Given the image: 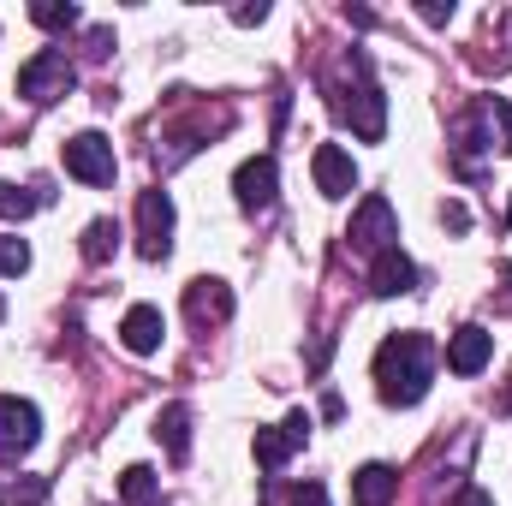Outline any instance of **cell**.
<instances>
[{
  "label": "cell",
  "mask_w": 512,
  "mask_h": 506,
  "mask_svg": "<svg viewBox=\"0 0 512 506\" xmlns=\"http://www.w3.org/2000/svg\"><path fill=\"white\" fill-rule=\"evenodd\" d=\"M268 18V0H256V6H233V24H262Z\"/></svg>",
  "instance_id": "cell-27"
},
{
  "label": "cell",
  "mask_w": 512,
  "mask_h": 506,
  "mask_svg": "<svg viewBox=\"0 0 512 506\" xmlns=\"http://www.w3.org/2000/svg\"><path fill=\"white\" fill-rule=\"evenodd\" d=\"M435 381V340L405 328V334H387L382 352H376V393L387 405H417Z\"/></svg>",
  "instance_id": "cell-1"
},
{
  "label": "cell",
  "mask_w": 512,
  "mask_h": 506,
  "mask_svg": "<svg viewBox=\"0 0 512 506\" xmlns=\"http://www.w3.org/2000/svg\"><path fill=\"white\" fill-rule=\"evenodd\" d=\"M36 441H42V411L18 393H0V459L18 465Z\"/></svg>",
  "instance_id": "cell-7"
},
{
  "label": "cell",
  "mask_w": 512,
  "mask_h": 506,
  "mask_svg": "<svg viewBox=\"0 0 512 506\" xmlns=\"http://www.w3.org/2000/svg\"><path fill=\"white\" fill-rule=\"evenodd\" d=\"M292 447H298V441H292V429H286V423L256 429V441H251V453H256V465H262V471H280V465L292 459Z\"/></svg>",
  "instance_id": "cell-17"
},
{
  "label": "cell",
  "mask_w": 512,
  "mask_h": 506,
  "mask_svg": "<svg viewBox=\"0 0 512 506\" xmlns=\"http://www.w3.org/2000/svg\"><path fill=\"white\" fill-rule=\"evenodd\" d=\"M489 358H495V334H489V328L465 322L459 334H447V370H453V376H483Z\"/></svg>",
  "instance_id": "cell-10"
},
{
  "label": "cell",
  "mask_w": 512,
  "mask_h": 506,
  "mask_svg": "<svg viewBox=\"0 0 512 506\" xmlns=\"http://www.w3.org/2000/svg\"><path fill=\"white\" fill-rule=\"evenodd\" d=\"M24 268H30V245H24V239H6V233H0V274H6V280H18Z\"/></svg>",
  "instance_id": "cell-22"
},
{
  "label": "cell",
  "mask_w": 512,
  "mask_h": 506,
  "mask_svg": "<svg viewBox=\"0 0 512 506\" xmlns=\"http://www.w3.org/2000/svg\"><path fill=\"white\" fill-rule=\"evenodd\" d=\"M42 203H48V191H42V185H36V191H18V185H6V179H0V221H30Z\"/></svg>",
  "instance_id": "cell-18"
},
{
  "label": "cell",
  "mask_w": 512,
  "mask_h": 506,
  "mask_svg": "<svg viewBox=\"0 0 512 506\" xmlns=\"http://www.w3.org/2000/svg\"><path fill=\"white\" fill-rule=\"evenodd\" d=\"M185 316H191L197 328L227 322V316H233V286H227V280H215V274H197V280L185 286Z\"/></svg>",
  "instance_id": "cell-9"
},
{
  "label": "cell",
  "mask_w": 512,
  "mask_h": 506,
  "mask_svg": "<svg viewBox=\"0 0 512 506\" xmlns=\"http://www.w3.org/2000/svg\"><path fill=\"white\" fill-rule=\"evenodd\" d=\"M346 72L352 78H328V102H334L340 126H352V137H364V143H382L387 102L376 72H370V54H346Z\"/></svg>",
  "instance_id": "cell-2"
},
{
  "label": "cell",
  "mask_w": 512,
  "mask_h": 506,
  "mask_svg": "<svg viewBox=\"0 0 512 506\" xmlns=\"http://www.w3.org/2000/svg\"><path fill=\"white\" fill-rule=\"evenodd\" d=\"M453 506H495V495H489V489H459Z\"/></svg>",
  "instance_id": "cell-28"
},
{
  "label": "cell",
  "mask_w": 512,
  "mask_h": 506,
  "mask_svg": "<svg viewBox=\"0 0 512 506\" xmlns=\"http://www.w3.org/2000/svg\"><path fill=\"white\" fill-rule=\"evenodd\" d=\"M78 251H84V262H108V256L120 251V227H114V221H90Z\"/></svg>",
  "instance_id": "cell-19"
},
{
  "label": "cell",
  "mask_w": 512,
  "mask_h": 506,
  "mask_svg": "<svg viewBox=\"0 0 512 506\" xmlns=\"http://www.w3.org/2000/svg\"><path fill=\"white\" fill-rule=\"evenodd\" d=\"M507 227H512V203H507Z\"/></svg>",
  "instance_id": "cell-31"
},
{
  "label": "cell",
  "mask_w": 512,
  "mask_h": 506,
  "mask_svg": "<svg viewBox=\"0 0 512 506\" xmlns=\"http://www.w3.org/2000/svg\"><path fill=\"white\" fill-rule=\"evenodd\" d=\"M423 24H453V0H423Z\"/></svg>",
  "instance_id": "cell-24"
},
{
  "label": "cell",
  "mask_w": 512,
  "mask_h": 506,
  "mask_svg": "<svg viewBox=\"0 0 512 506\" xmlns=\"http://www.w3.org/2000/svg\"><path fill=\"white\" fill-rule=\"evenodd\" d=\"M292 506H328V489L322 483H298L292 489Z\"/></svg>",
  "instance_id": "cell-25"
},
{
  "label": "cell",
  "mask_w": 512,
  "mask_h": 506,
  "mask_svg": "<svg viewBox=\"0 0 512 506\" xmlns=\"http://www.w3.org/2000/svg\"><path fill=\"white\" fill-rule=\"evenodd\" d=\"M274 191H280V161H274V155H251V161H239V173H233V197H239L245 209H268Z\"/></svg>",
  "instance_id": "cell-11"
},
{
  "label": "cell",
  "mask_w": 512,
  "mask_h": 506,
  "mask_svg": "<svg viewBox=\"0 0 512 506\" xmlns=\"http://www.w3.org/2000/svg\"><path fill=\"white\" fill-rule=\"evenodd\" d=\"M120 495H126L131 506H155V471H149V465H131L126 477H120Z\"/></svg>",
  "instance_id": "cell-21"
},
{
  "label": "cell",
  "mask_w": 512,
  "mask_h": 506,
  "mask_svg": "<svg viewBox=\"0 0 512 506\" xmlns=\"http://www.w3.org/2000/svg\"><path fill=\"white\" fill-rule=\"evenodd\" d=\"M370 292H376V298H405V292H417V262L399 251V245L382 251L370 262Z\"/></svg>",
  "instance_id": "cell-13"
},
{
  "label": "cell",
  "mask_w": 512,
  "mask_h": 506,
  "mask_svg": "<svg viewBox=\"0 0 512 506\" xmlns=\"http://www.w3.org/2000/svg\"><path fill=\"white\" fill-rule=\"evenodd\" d=\"M310 173H316V191H322V197H352V191H358V161H352L340 143H322V149L310 155Z\"/></svg>",
  "instance_id": "cell-12"
},
{
  "label": "cell",
  "mask_w": 512,
  "mask_h": 506,
  "mask_svg": "<svg viewBox=\"0 0 512 506\" xmlns=\"http://www.w3.org/2000/svg\"><path fill=\"white\" fill-rule=\"evenodd\" d=\"M137 251L149 256V262H161V256L173 251V197L161 185H149L137 197Z\"/></svg>",
  "instance_id": "cell-8"
},
{
  "label": "cell",
  "mask_w": 512,
  "mask_h": 506,
  "mask_svg": "<svg viewBox=\"0 0 512 506\" xmlns=\"http://www.w3.org/2000/svg\"><path fill=\"white\" fill-rule=\"evenodd\" d=\"M346 239H352V251H370V256L393 251V239H399V215H393V203H387L382 191H370V197L358 203Z\"/></svg>",
  "instance_id": "cell-5"
},
{
  "label": "cell",
  "mask_w": 512,
  "mask_h": 506,
  "mask_svg": "<svg viewBox=\"0 0 512 506\" xmlns=\"http://www.w3.org/2000/svg\"><path fill=\"white\" fill-rule=\"evenodd\" d=\"M161 334H167V322H161L155 304H131L126 322H120V340H126V352H137V358L161 352Z\"/></svg>",
  "instance_id": "cell-14"
},
{
  "label": "cell",
  "mask_w": 512,
  "mask_h": 506,
  "mask_svg": "<svg viewBox=\"0 0 512 506\" xmlns=\"http://www.w3.org/2000/svg\"><path fill=\"white\" fill-rule=\"evenodd\" d=\"M66 173L72 179H84V185H114V173H120V161H114V143L102 137V131H78V137H66Z\"/></svg>",
  "instance_id": "cell-6"
},
{
  "label": "cell",
  "mask_w": 512,
  "mask_h": 506,
  "mask_svg": "<svg viewBox=\"0 0 512 506\" xmlns=\"http://www.w3.org/2000/svg\"><path fill=\"white\" fill-rule=\"evenodd\" d=\"M459 149H512V102L507 96H483L459 120Z\"/></svg>",
  "instance_id": "cell-4"
},
{
  "label": "cell",
  "mask_w": 512,
  "mask_h": 506,
  "mask_svg": "<svg viewBox=\"0 0 512 506\" xmlns=\"http://www.w3.org/2000/svg\"><path fill=\"white\" fill-rule=\"evenodd\" d=\"M441 227H453V233H465V227H471V215H465V203H441Z\"/></svg>",
  "instance_id": "cell-26"
},
{
  "label": "cell",
  "mask_w": 512,
  "mask_h": 506,
  "mask_svg": "<svg viewBox=\"0 0 512 506\" xmlns=\"http://www.w3.org/2000/svg\"><path fill=\"white\" fill-rule=\"evenodd\" d=\"M30 24H42V30H72V24H78V6H72V0H36V6H30Z\"/></svg>",
  "instance_id": "cell-20"
},
{
  "label": "cell",
  "mask_w": 512,
  "mask_h": 506,
  "mask_svg": "<svg viewBox=\"0 0 512 506\" xmlns=\"http://www.w3.org/2000/svg\"><path fill=\"white\" fill-rule=\"evenodd\" d=\"M72 84H78V72H72V60H66L60 48H36V54L18 66V96H24V102H36V108L60 102Z\"/></svg>",
  "instance_id": "cell-3"
},
{
  "label": "cell",
  "mask_w": 512,
  "mask_h": 506,
  "mask_svg": "<svg viewBox=\"0 0 512 506\" xmlns=\"http://www.w3.org/2000/svg\"><path fill=\"white\" fill-rule=\"evenodd\" d=\"M501 411H507V417H512V387H507V393H501Z\"/></svg>",
  "instance_id": "cell-30"
},
{
  "label": "cell",
  "mask_w": 512,
  "mask_h": 506,
  "mask_svg": "<svg viewBox=\"0 0 512 506\" xmlns=\"http://www.w3.org/2000/svg\"><path fill=\"white\" fill-rule=\"evenodd\" d=\"M42 501H48V483H42V477L12 483V506H42Z\"/></svg>",
  "instance_id": "cell-23"
},
{
  "label": "cell",
  "mask_w": 512,
  "mask_h": 506,
  "mask_svg": "<svg viewBox=\"0 0 512 506\" xmlns=\"http://www.w3.org/2000/svg\"><path fill=\"white\" fill-rule=\"evenodd\" d=\"M399 495V471L393 465H364L352 471V506H387Z\"/></svg>",
  "instance_id": "cell-16"
},
{
  "label": "cell",
  "mask_w": 512,
  "mask_h": 506,
  "mask_svg": "<svg viewBox=\"0 0 512 506\" xmlns=\"http://www.w3.org/2000/svg\"><path fill=\"white\" fill-rule=\"evenodd\" d=\"M346 18H352L358 30H370V24H376V12H370V6H346Z\"/></svg>",
  "instance_id": "cell-29"
},
{
  "label": "cell",
  "mask_w": 512,
  "mask_h": 506,
  "mask_svg": "<svg viewBox=\"0 0 512 506\" xmlns=\"http://www.w3.org/2000/svg\"><path fill=\"white\" fill-rule=\"evenodd\" d=\"M155 441H161V453L173 459V465H185L191 459V405H161V417H155Z\"/></svg>",
  "instance_id": "cell-15"
}]
</instances>
